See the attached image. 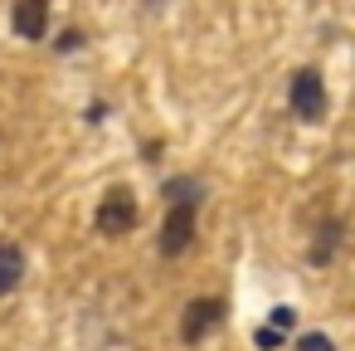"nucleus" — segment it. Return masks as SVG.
I'll return each mask as SVG.
<instances>
[{
    "instance_id": "2",
    "label": "nucleus",
    "mask_w": 355,
    "mask_h": 351,
    "mask_svg": "<svg viewBox=\"0 0 355 351\" xmlns=\"http://www.w3.org/2000/svg\"><path fill=\"white\" fill-rule=\"evenodd\" d=\"M137 195L127 190V186H112L107 195H103V205H98V215H93V225H98V234H107V239H117V234H127V229H137Z\"/></svg>"
},
{
    "instance_id": "5",
    "label": "nucleus",
    "mask_w": 355,
    "mask_h": 351,
    "mask_svg": "<svg viewBox=\"0 0 355 351\" xmlns=\"http://www.w3.org/2000/svg\"><path fill=\"white\" fill-rule=\"evenodd\" d=\"M10 25H15L20 40H44V30H49V0H15Z\"/></svg>"
},
{
    "instance_id": "10",
    "label": "nucleus",
    "mask_w": 355,
    "mask_h": 351,
    "mask_svg": "<svg viewBox=\"0 0 355 351\" xmlns=\"http://www.w3.org/2000/svg\"><path fill=\"white\" fill-rule=\"evenodd\" d=\"M292 322H297V312H292V307H277V312H272V327H277V332H287Z\"/></svg>"
},
{
    "instance_id": "3",
    "label": "nucleus",
    "mask_w": 355,
    "mask_h": 351,
    "mask_svg": "<svg viewBox=\"0 0 355 351\" xmlns=\"http://www.w3.org/2000/svg\"><path fill=\"white\" fill-rule=\"evenodd\" d=\"M287 103H292V113L302 122H321L326 117V83H321V74L316 69H297L292 83H287Z\"/></svg>"
},
{
    "instance_id": "8",
    "label": "nucleus",
    "mask_w": 355,
    "mask_h": 351,
    "mask_svg": "<svg viewBox=\"0 0 355 351\" xmlns=\"http://www.w3.org/2000/svg\"><path fill=\"white\" fill-rule=\"evenodd\" d=\"M297 346H302V351H336V346H331V336H321V332H311V336H302Z\"/></svg>"
},
{
    "instance_id": "6",
    "label": "nucleus",
    "mask_w": 355,
    "mask_h": 351,
    "mask_svg": "<svg viewBox=\"0 0 355 351\" xmlns=\"http://www.w3.org/2000/svg\"><path fill=\"white\" fill-rule=\"evenodd\" d=\"M25 268H30V259H25V249H20V244H0V297L20 288Z\"/></svg>"
},
{
    "instance_id": "7",
    "label": "nucleus",
    "mask_w": 355,
    "mask_h": 351,
    "mask_svg": "<svg viewBox=\"0 0 355 351\" xmlns=\"http://www.w3.org/2000/svg\"><path fill=\"white\" fill-rule=\"evenodd\" d=\"M340 239H345V225H340L336 215L321 220V229H316V239H311V263H331L336 249H340Z\"/></svg>"
},
{
    "instance_id": "1",
    "label": "nucleus",
    "mask_w": 355,
    "mask_h": 351,
    "mask_svg": "<svg viewBox=\"0 0 355 351\" xmlns=\"http://www.w3.org/2000/svg\"><path fill=\"white\" fill-rule=\"evenodd\" d=\"M195 215H200V200H171V215H166L161 239H156V249L166 259H180L195 244Z\"/></svg>"
},
{
    "instance_id": "4",
    "label": "nucleus",
    "mask_w": 355,
    "mask_h": 351,
    "mask_svg": "<svg viewBox=\"0 0 355 351\" xmlns=\"http://www.w3.org/2000/svg\"><path fill=\"white\" fill-rule=\"evenodd\" d=\"M219 322H224V297H195V302L185 307V317H180V341L195 346V341L209 336Z\"/></svg>"
},
{
    "instance_id": "9",
    "label": "nucleus",
    "mask_w": 355,
    "mask_h": 351,
    "mask_svg": "<svg viewBox=\"0 0 355 351\" xmlns=\"http://www.w3.org/2000/svg\"><path fill=\"white\" fill-rule=\"evenodd\" d=\"M253 341H258L263 351H272V346H282V332H277V327H263V332H258Z\"/></svg>"
}]
</instances>
